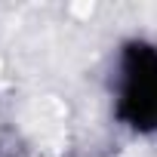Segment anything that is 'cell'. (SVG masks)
Returning a JSON list of instances; mask_svg holds the SVG:
<instances>
[{
	"label": "cell",
	"instance_id": "cell-1",
	"mask_svg": "<svg viewBox=\"0 0 157 157\" xmlns=\"http://www.w3.org/2000/svg\"><path fill=\"white\" fill-rule=\"evenodd\" d=\"M114 111L129 129L157 136V43H123L114 74Z\"/></svg>",
	"mask_w": 157,
	"mask_h": 157
}]
</instances>
